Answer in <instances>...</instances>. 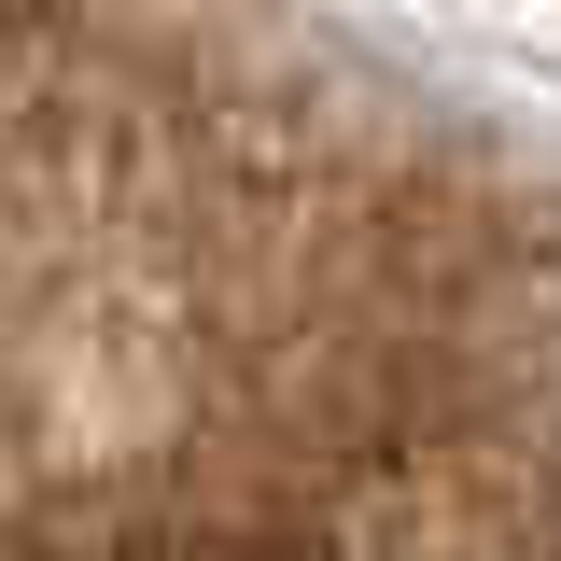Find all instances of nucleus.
<instances>
[{
  "instance_id": "1",
  "label": "nucleus",
  "mask_w": 561,
  "mask_h": 561,
  "mask_svg": "<svg viewBox=\"0 0 561 561\" xmlns=\"http://www.w3.org/2000/svg\"><path fill=\"white\" fill-rule=\"evenodd\" d=\"M0 561H561V154L267 0H0Z\"/></svg>"
}]
</instances>
